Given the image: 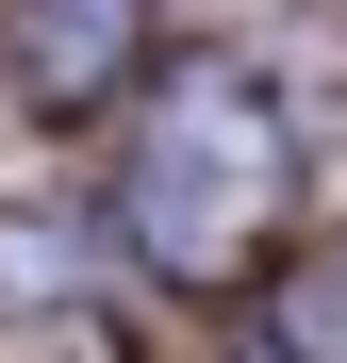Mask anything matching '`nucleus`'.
<instances>
[{"instance_id":"obj_2","label":"nucleus","mask_w":347,"mask_h":363,"mask_svg":"<svg viewBox=\"0 0 347 363\" xmlns=\"http://www.w3.org/2000/svg\"><path fill=\"white\" fill-rule=\"evenodd\" d=\"M149 17L133 0H0V83L33 116H99V83H133Z\"/></svg>"},{"instance_id":"obj_3","label":"nucleus","mask_w":347,"mask_h":363,"mask_svg":"<svg viewBox=\"0 0 347 363\" xmlns=\"http://www.w3.org/2000/svg\"><path fill=\"white\" fill-rule=\"evenodd\" d=\"M99 231L83 215H0V314H50V297H83Z\"/></svg>"},{"instance_id":"obj_1","label":"nucleus","mask_w":347,"mask_h":363,"mask_svg":"<svg viewBox=\"0 0 347 363\" xmlns=\"http://www.w3.org/2000/svg\"><path fill=\"white\" fill-rule=\"evenodd\" d=\"M298 215V133L248 67H182L116 149V248L149 281H248Z\"/></svg>"}]
</instances>
